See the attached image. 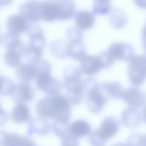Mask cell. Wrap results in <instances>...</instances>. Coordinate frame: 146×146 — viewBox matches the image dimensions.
Masks as SVG:
<instances>
[{
	"instance_id": "cell-23",
	"label": "cell",
	"mask_w": 146,
	"mask_h": 146,
	"mask_svg": "<svg viewBox=\"0 0 146 146\" xmlns=\"http://www.w3.org/2000/svg\"><path fill=\"white\" fill-rule=\"evenodd\" d=\"M66 35L69 42H82L84 36L82 30L77 27L68 28L66 31Z\"/></svg>"
},
{
	"instance_id": "cell-18",
	"label": "cell",
	"mask_w": 146,
	"mask_h": 146,
	"mask_svg": "<svg viewBox=\"0 0 146 146\" xmlns=\"http://www.w3.org/2000/svg\"><path fill=\"white\" fill-rule=\"evenodd\" d=\"M68 49L69 56L76 60L80 61L86 55L82 42H69Z\"/></svg>"
},
{
	"instance_id": "cell-1",
	"label": "cell",
	"mask_w": 146,
	"mask_h": 146,
	"mask_svg": "<svg viewBox=\"0 0 146 146\" xmlns=\"http://www.w3.org/2000/svg\"><path fill=\"white\" fill-rule=\"evenodd\" d=\"M127 72L132 85L136 87L142 85L146 80V56L134 55L129 61Z\"/></svg>"
},
{
	"instance_id": "cell-29",
	"label": "cell",
	"mask_w": 146,
	"mask_h": 146,
	"mask_svg": "<svg viewBox=\"0 0 146 146\" xmlns=\"http://www.w3.org/2000/svg\"><path fill=\"white\" fill-rule=\"evenodd\" d=\"M141 37L142 46L146 56V23L142 29Z\"/></svg>"
},
{
	"instance_id": "cell-27",
	"label": "cell",
	"mask_w": 146,
	"mask_h": 146,
	"mask_svg": "<svg viewBox=\"0 0 146 146\" xmlns=\"http://www.w3.org/2000/svg\"><path fill=\"white\" fill-rule=\"evenodd\" d=\"M5 144L7 145H19L25 144L22 139L13 135L7 136L5 139Z\"/></svg>"
},
{
	"instance_id": "cell-32",
	"label": "cell",
	"mask_w": 146,
	"mask_h": 146,
	"mask_svg": "<svg viewBox=\"0 0 146 146\" xmlns=\"http://www.w3.org/2000/svg\"><path fill=\"white\" fill-rule=\"evenodd\" d=\"M139 145H146V134L143 136L141 135Z\"/></svg>"
},
{
	"instance_id": "cell-14",
	"label": "cell",
	"mask_w": 146,
	"mask_h": 146,
	"mask_svg": "<svg viewBox=\"0 0 146 146\" xmlns=\"http://www.w3.org/2000/svg\"><path fill=\"white\" fill-rule=\"evenodd\" d=\"M109 13V21L114 28L121 29L126 26L127 21V17L123 11L117 9H111Z\"/></svg>"
},
{
	"instance_id": "cell-11",
	"label": "cell",
	"mask_w": 146,
	"mask_h": 146,
	"mask_svg": "<svg viewBox=\"0 0 146 146\" xmlns=\"http://www.w3.org/2000/svg\"><path fill=\"white\" fill-rule=\"evenodd\" d=\"M121 119L125 126L129 128H135L140 124L142 117L138 108L130 107L123 112Z\"/></svg>"
},
{
	"instance_id": "cell-10",
	"label": "cell",
	"mask_w": 146,
	"mask_h": 146,
	"mask_svg": "<svg viewBox=\"0 0 146 146\" xmlns=\"http://www.w3.org/2000/svg\"><path fill=\"white\" fill-rule=\"evenodd\" d=\"M6 25L9 32L18 35L27 32L30 26L29 22L20 15L10 16Z\"/></svg>"
},
{
	"instance_id": "cell-26",
	"label": "cell",
	"mask_w": 146,
	"mask_h": 146,
	"mask_svg": "<svg viewBox=\"0 0 146 146\" xmlns=\"http://www.w3.org/2000/svg\"><path fill=\"white\" fill-rule=\"evenodd\" d=\"M16 88L20 92L21 98L24 100H28L31 97L30 87L28 84H17L15 86Z\"/></svg>"
},
{
	"instance_id": "cell-20",
	"label": "cell",
	"mask_w": 146,
	"mask_h": 146,
	"mask_svg": "<svg viewBox=\"0 0 146 146\" xmlns=\"http://www.w3.org/2000/svg\"><path fill=\"white\" fill-rule=\"evenodd\" d=\"M51 107L55 113L60 114L64 112L69 111V105L66 99L61 96H56L52 101Z\"/></svg>"
},
{
	"instance_id": "cell-21",
	"label": "cell",
	"mask_w": 146,
	"mask_h": 146,
	"mask_svg": "<svg viewBox=\"0 0 146 146\" xmlns=\"http://www.w3.org/2000/svg\"><path fill=\"white\" fill-rule=\"evenodd\" d=\"M93 13L95 15H106L111 10V0H94Z\"/></svg>"
},
{
	"instance_id": "cell-34",
	"label": "cell",
	"mask_w": 146,
	"mask_h": 146,
	"mask_svg": "<svg viewBox=\"0 0 146 146\" xmlns=\"http://www.w3.org/2000/svg\"></svg>"
},
{
	"instance_id": "cell-3",
	"label": "cell",
	"mask_w": 146,
	"mask_h": 146,
	"mask_svg": "<svg viewBox=\"0 0 146 146\" xmlns=\"http://www.w3.org/2000/svg\"><path fill=\"white\" fill-rule=\"evenodd\" d=\"M61 9L59 0H45L41 2L42 19L49 22L60 20Z\"/></svg>"
},
{
	"instance_id": "cell-25",
	"label": "cell",
	"mask_w": 146,
	"mask_h": 146,
	"mask_svg": "<svg viewBox=\"0 0 146 146\" xmlns=\"http://www.w3.org/2000/svg\"><path fill=\"white\" fill-rule=\"evenodd\" d=\"M103 68H108L113 64L115 60L112 57L108 50L103 51L98 55Z\"/></svg>"
},
{
	"instance_id": "cell-12",
	"label": "cell",
	"mask_w": 146,
	"mask_h": 146,
	"mask_svg": "<svg viewBox=\"0 0 146 146\" xmlns=\"http://www.w3.org/2000/svg\"><path fill=\"white\" fill-rule=\"evenodd\" d=\"M37 73L35 63L20 64L16 67V74L18 79L25 82H29L35 78Z\"/></svg>"
},
{
	"instance_id": "cell-5",
	"label": "cell",
	"mask_w": 146,
	"mask_h": 146,
	"mask_svg": "<svg viewBox=\"0 0 146 146\" xmlns=\"http://www.w3.org/2000/svg\"><path fill=\"white\" fill-rule=\"evenodd\" d=\"M19 13L29 22H38L42 19L41 2L36 0L26 2L19 7Z\"/></svg>"
},
{
	"instance_id": "cell-13",
	"label": "cell",
	"mask_w": 146,
	"mask_h": 146,
	"mask_svg": "<svg viewBox=\"0 0 146 146\" xmlns=\"http://www.w3.org/2000/svg\"><path fill=\"white\" fill-rule=\"evenodd\" d=\"M75 20L78 28L82 30H87L91 29L95 23L94 14L86 10L78 11L75 15Z\"/></svg>"
},
{
	"instance_id": "cell-6",
	"label": "cell",
	"mask_w": 146,
	"mask_h": 146,
	"mask_svg": "<svg viewBox=\"0 0 146 146\" xmlns=\"http://www.w3.org/2000/svg\"><path fill=\"white\" fill-rule=\"evenodd\" d=\"M114 60L123 61H129L134 56V51L128 43L115 42L110 46L108 50Z\"/></svg>"
},
{
	"instance_id": "cell-4",
	"label": "cell",
	"mask_w": 146,
	"mask_h": 146,
	"mask_svg": "<svg viewBox=\"0 0 146 146\" xmlns=\"http://www.w3.org/2000/svg\"><path fill=\"white\" fill-rule=\"evenodd\" d=\"M89 93L88 98V105L92 111L99 112L106 102V99L102 93L104 88L101 84L96 82L88 89Z\"/></svg>"
},
{
	"instance_id": "cell-17",
	"label": "cell",
	"mask_w": 146,
	"mask_h": 146,
	"mask_svg": "<svg viewBox=\"0 0 146 146\" xmlns=\"http://www.w3.org/2000/svg\"><path fill=\"white\" fill-rule=\"evenodd\" d=\"M50 48L52 53L57 58L64 59L69 56L68 43L64 40L53 41L51 44Z\"/></svg>"
},
{
	"instance_id": "cell-22",
	"label": "cell",
	"mask_w": 146,
	"mask_h": 146,
	"mask_svg": "<svg viewBox=\"0 0 146 146\" xmlns=\"http://www.w3.org/2000/svg\"><path fill=\"white\" fill-rule=\"evenodd\" d=\"M12 115L15 121L19 122H23L27 120L29 117V110L25 104H20L15 108Z\"/></svg>"
},
{
	"instance_id": "cell-19",
	"label": "cell",
	"mask_w": 146,
	"mask_h": 146,
	"mask_svg": "<svg viewBox=\"0 0 146 146\" xmlns=\"http://www.w3.org/2000/svg\"><path fill=\"white\" fill-rule=\"evenodd\" d=\"M62 11L60 20L67 21L72 18L75 15L76 6L72 0H60Z\"/></svg>"
},
{
	"instance_id": "cell-24",
	"label": "cell",
	"mask_w": 146,
	"mask_h": 146,
	"mask_svg": "<svg viewBox=\"0 0 146 146\" xmlns=\"http://www.w3.org/2000/svg\"><path fill=\"white\" fill-rule=\"evenodd\" d=\"M104 83L110 94L113 98L117 99L121 98L124 90L120 84L116 82Z\"/></svg>"
},
{
	"instance_id": "cell-7",
	"label": "cell",
	"mask_w": 146,
	"mask_h": 146,
	"mask_svg": "<svg viewBox=\"0 0 146 146\" xmlns=\"http://www.w3.org/2000/svg\"><path fill=\"white\" fill-rule=\"evenodd\" d=\"M121 98L130 107L140 108L146 101V95L141 90L131 87L123 90Z\"/></svg>"
},
{
	"instance_id": "cell-15",
	"label": "cell",
	"mask_w": 146,
	"mask_h": 146,
	"mask_svg": "<svg viewBox=\"0 0 146 146\" xmlns=\"http://www.w3.org/2000/svg\"><path fill=\"white\" fill-rule=\"evenodd\" d=\"M70 129L72 135L74 137H81L89 134L91 131V128L86 121L79 119L72 123Z\"/></svg>"
},
{
	"instance_id": "cell-33",
	"label": "cell",
	"mask_w": 146,
	"mask_h": 146,
	"mask_svg": "<svg viewBox=\"0 0 146 146\" xmlns=\"http://www.w3.org/2000/svg\"><path fill=\"white\" fill-rule=\"evenodd\" d=\"M142 115L143 120L146 123V104L143 111Z\"/></svg>"
},
{
	"instance_id": "cell-31",
	"label": "cell",
	"mask_w": 146,
	"mask_h": 146,
	"mask_svg": "<svg viewBox=\"0 0 146 146\" xmlns=\"http://www.w3.org/2000/svg\"><path fill=\"white\" fill-rule=\"evenodd\" d=\"M13 0H1V6H5L10 5Z\"/></svg>"
},
{
	"instance_id": "cell-9",
	"label": "cell",
	"mask_w": 146,
	"mask_h": 146,
	"mask_svg": "<svg viewBox=\"0 0 146 146\" xmlns=\"http://www.w3.org/2000/svg\"><path fill=\"white\" fill-rule=\"evenodd\" d=\"M82 72L80 68L74 66H68L64 70V84L67 89L77 86L82 84Z\"/></svg>"
},
{
	"instance_id": "cell-28",
	"label": "cell",
	"mask_w": 146,
	"mask_h": 146,
	"mask_svg": "<svg viewBox=\"0 0 146 146\" xmlns=\"http://www.w3.org/2000/svg\"><path fill=\"white\" fill-rule=\"evenodd\" d=\"M141 135L139 134H134L128 138L127 143L131 145H139L140 138Z\"/></svg>"
},
{
	"instance_id": "cell-16",
	"label": "cell",
	"mask_w": 146,
	"mask_h": 146,
	"mask_svg": "<svg viewBox=\"0 0 146 146\" xmlns=\"http://www.w3.org/2000/svg\"><path fill=\"white\" fill-rule=\"evenodd\" d=\"M25 54L24 50L19 49H8L4 56L5 63L11 67H17L20 64L22 56Z\"/></svg>"
},
{
	"instance_id": "cell-30",
	"label": "cell",
	"mask_w": 146,
	"mask_h": 146,
	"mask_svg": "<svg viewBox=\"0 0 146 146\" xmlns=\"http://www.w3.org/2000/svg\"><path fill=\"white\" fill-rule=\"evenodd\" d=\"M136 6L142 9H146V0H133Z\"/></svg>"
},
{
	"instance_id": "cell-8",
	"label": "cell",
	"mask_w": 146,
	"mask_h": 146,
	"mask_svg": "<svg viewBox=\"0 0 146 146\" xmlns=\"http://www.w3.org/2000/svg\"><path fill=\"white\" fill-rule=\"evenodd\" d=\"M80 61L81 70L89 76L97 74L103 68L98 55H86Z\"/></svg>"
},
{
	"instance_id": "cell-2",
	"label": "cell",
	"mask_w": 146,
	"mask_h": 146,
	"mask_svg": "<svg viewBox=\"0 0 146 146\" xmlns=\"http://www.w3.org/2000/svg\"><path fill=\"white\" fill-rule=\"evenodd\" d=\"M119 127V122L115 118H107L102 122L99 128L92 134L90 141L95 145H102L116 133Z\"/></svg>"
}]
</instances>
